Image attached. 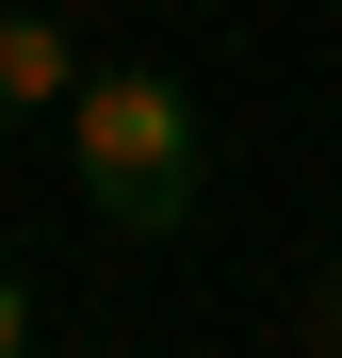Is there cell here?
I'll return each mask as SVG.
<instances>
[{
  "mask_svg": "<svg viewBox=\"0 0 342 358\" xmlns=\"http://www.w3.org/2000/svg\"><path fill=\"white\" fill-rule=\"evenodd\" d=\"M66 163H82V212H98V228L163 245V228L196 212V179H212V131H196L180 66H98V82L66 98Z\"/></svg>",
  "mask_w": 342,
  "mask_h": 358,
  "instance_id": "1",
  "label": "cell"
},
{
  "mask_svg": "<svg viewBox=\"0 0 342 358\" xmlns=\"http://www.w3.org/2000/svg\"><path fill=\"white\" fill-rule=\"evenodd\" d=\"M17 342H33V277L0 261V358H17Z\"/></svg>",
  "mask_w": 342,
  "mask_h": 358,
  "instance_id": "3",
  "label": "cell"
},
{
  "mask_svg": "<svg viewBox=\"0 0 342 358\" xmlns=\"http://www.w3.org/2000/svg\"><path fill=\"white\" fill-rule=\"evenodd\" d=\"M310 342H326V358H342V277H310Z\"/></svg>",
  "mask_w": 342,
  "mask_h": 358,
  "instance_id": "4",
  "label": "cell"
},
{
  "mask_svg": "<svg viewBox=\"0 0 342 358\" xmlns=\"http://www.w3.org/2000/svg\"><path fill=\"white\" fill-rule=\"evenodd\" d=\"M49 98H82L66 17H0V114H49Z\"/></svg>",
  "mask_w": 342,
  "mask_h": 358,
  "instance_id": "2",
  "label": "cell"
}]
</instances>
